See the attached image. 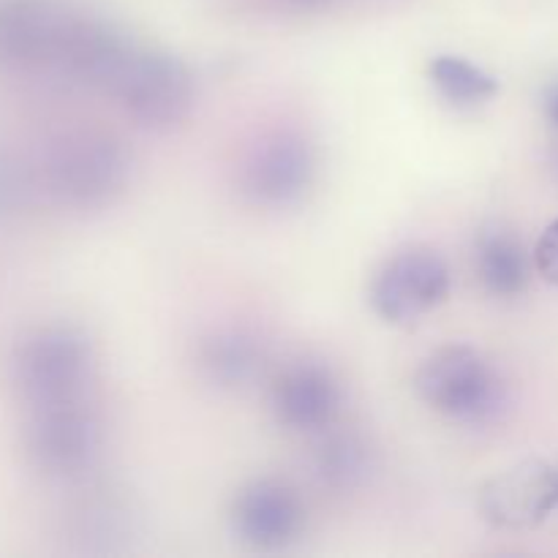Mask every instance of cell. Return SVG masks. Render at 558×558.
Listing matches in <instances>:
<instances>
[{"mask_svg": "<svg viewBox=\"0 0 558 558\" xmlns=\"http://www.w3.org/2000/svg\"><path fill=\"white\" fill-rule=\"evenodd\" d=\"M131 156L123 142L104 131H76L47 153L41 180L47 194L69 210H98L123 194Z\"/></svg>", "mask_w": 558, "mask_h": 558, "instance_id": "6da1fadb", "label": "cell"}, {"mask_svg": "<svg viewBox=\"0 0 558 558\" xmlns=\"http://www.w3.org/2000/svg\"><path fill=\"white\" fill-rule=\"evenodd\" d=\"M414 390L425 407L463 425L490 423L507 401L499 371L480 349L466 343H452L428 354L414 376Z\"/></svg>", "mask_w": 558, "mask_h": 558, "instance_id": "7a4b0ae2", "label": "cell"}, {"mask_svg": "<svg viewBox=\"0 0 558 558\" xmlns=\"http://www.w3.org/2000/svg\"><path fill=\"white\" fill-rule=\"evenodd\" d=\"M93 343L80 327L49 325L14 352V381L31 407L85 396L93 376Z\"/></svg>", "mask_w": 558, "mask_h": 558, "instance_id": "3957f363", "label": "cell"}, {"mask_svg": "<svg viewBox=\"0 0 558 558\" xmlns=\"http://www.w3.org/2000/svg\"><path fill=\"white\" fill-rule=\"evenodd\" d=\"M25 447L33 466L54 480L82 477L96 466L104 447L98 414L82 398L33 407L25 430Z\"/></svg>", "mask_w": 558, "mask_h": 558, "instance_id": "277c9868", "label": "cell"}, {"mask_svg": "<svg viewBox=\"0 0 558 558\" xmlns=\"http://www.w3.org/2000/svg\"><path fill=\"white\" fill-rule=\"evenodd\" d=\"M109 96L145 129H172L189 118L196 85L189 65L163 49L136 47Z\"/></svg>", "mask_w": 558, "mask_h": 558, "instance_id": "5b68a950", "label": "cell"}, {"mask_svg": "<svg viewBox=\"0 0 558 558\" xmlns=\"http://www.w3.org/2000/svg\"><path fill=\"white\" fill-rule=\"evenodd\" d=\"M316 147L300 131L265 134L240 163V191L265 210H289L311 194L316 183Z\"/></svg>", "mask_w": 558, "mask_h": 558, "instance_id": "8992f818", "label": "cell"}, {"mask_svg": "<svg viewBox=\"0 0 558 558\" xmlns=\"http://www.w3.org/2000/svg\"><path fill=\"white\" fill-rule=\"evenodd\" d=\"M450 289L452 276L445 256L428 245H409L376 270L368 298L387 325L409 327L439 308Z\"/></svg>", "mask_w": 558, "mask_h": 558, "instance_id": "52a82bcc", "label": "cell"}, {"mask_svg": "<svg viewBox=\"0 0 558 558\" xmlns=\"http://www.w3.org/2000/svg\"><path fill=\"white\" fill-rule=\"evenodd\" d=\"M229 521L234 537L245 548L256 554H281L303 537L305 507L292 485L262 477L240 488Z\"/></svg>", "mask_w": 558, "mask_h": 558, "instance_id": "ba28073f", "label": "cell"}, {"mask_svg": "<svg viewBox=\"0 0 558 558\" xmlns=\"http://www.w3.org/2000/svg\"><path fill=\"white\" fill-rule=\"evenodd\" d=\"M134 49L136 44L112 22L71 14L49 71L74 85L112 93Z\"/></svg>", "mask_w": 558, "mask_h": 558, "instance_id": "9c48e42d", "label": "cell"}, {"mask_svg": "<svg viewBox=\"0 0 558 558\" xmlns=\"http://www.w3.org/2000/svg\"><path fill=\"white\" fill-rule=\"evenodd\" d=\"M558 505V472L550 463L532 458L505 469L480 490V512L485 521L507 532H523L548 521Z\"/></svg>", "mask_w": 558, "mask_h": 558, "instance_id": "30bf717a", "label": "cell"}, {"mask_svg": "<svg viewBox=\"0 0 558 558\" xmlns=\"http://www.w3.org/2000/svg\"><path fill=\"white\" fill-rule=\"evenodd\" d=\"M341 381L327 365L300 360L287 365L270 387L272 417L292 434H322L341 412Z\"/></svg>", "mask_w": 558, "mask_h": 558, "instance_id": "8fae6325", "label": "cell"}, {"mask_svg": "<svg viewBox=\"0 0 558 558\" xmlns=\"http://www.w3.org/2000/svg\"><path fill=\"white\" fill-rule=\"evenodd\" d=\"M69 16L58 0H0V65L49 69Z\"/></svg>", "mask_w": 558, "mask_h": 558, "instance_id": "7c38bea8", "label": "cell"}, {"mask_svg": "<svg viewBox=\"0 0 558 558\" xmlns=\"http://www.w3.org/2000/svg\"><path fill=\"white\" fill-rule=\"evenodd\" d=\"M267 363L265 341L245 327H221L196 347V368L207 385L238 390L251 385Z\"/></svg>", "mask_w": 558, "mask_h": 558, "instance_id": "4fadbf2b", "label": "cell"}, {"mask_svg": "<svg viewBox=\"0 0 558 558\" xmlns=\"http://www.w3.org/2000/svg\"><path fill=\"white\" fill-rule=\"evenodd\" d=\"M131 534L134 510L123 490H90L69 512V537L85 554H112L129 543Z\"/></svg>", "mask_w": 558, "mask_h": 558, "instance_id": "5bb4252c", "label": "cell"}, {"mask_svg": "<svg viewBox=\"0 0 558 558\" xmlns=\"http://www.w3.org/2000/svg\"><path fill=\"white\" fill-rule=\"evenodd\" d=\"M474 276L480 287L499 300H512L526 292L532 259L515 232L505 227H485L474 240Z\"/></svg>", "mask_w": 558, "mask_h": 558, "instance_id": "9a60e30c", "label": "cell"}, {"mask_svg": "<svg viewBox=\"0 0 558 558\" xmlns=\"http://www.w3.org/2000/svg\"><path fill=\"white\" fill-rule=\"evenodd\" d=\"M371 469H374V450L363 434L352 428L332 430V425L322 430L311 456V472L322 488L349 494L368 480Z\"/></svg>", "mask_w": 558, "mask_h": 558, "instance_id": "2e32d148", "label": "cell"}, {"mask_svg": "<svg viewBox=\"0 0 558 558\" xmlns=\"http://www.w3.org/2000/svg\"><path fill=\"white\" fill-rule=\"evenodd\" d=\"M430 85L456 109H474L488 104L499 93V82L461 54H439L428 65Z\"/></svg>", "mask_w": 558, "mask_h": 558, "instance_id": "e0dca14e", "label": "cell"}, {"mask_svg": "<svg viewBox=\"0 0 558 558\" xmlns=\"http://www.w3.org/2000/svg\"><path fill=\"white\" fill-rule=\"evenodd\" d=\"M31 196V174L14 156L0 153V218H9L25 207Z\"/></svg>", "mask_w": 558, "mask_h": 558, "instance_id": "ac0fdd59", "label": "cell"}, {"mask_svg": "<svg viewBox=\"0 0 558 558\" xmlns=\"http://www.w3.org/2000/svg\"><path fill=\"white\" fill-rule=\"evenodd\" d=\"M534 267L548 283L558 287V221L550 223L534 248Z\"/></svg>", "mask_w": 558, "mask_h": 558, "instance_id": "d6986e66", "label": "cell"}, {"mask_svg": "<svg viewBox=\"0 0 558 558\" xmlns=\"http://www.w3.org/2000/svg\"><path fill=\"white\" fill-rule=\"evenodd\" d=\"M545 114H548L550 125L558 131V82H554L548 93H545Z\"/></svg>", "mask_w": 558, "mask_h": 558, "instance_id": "ffe728a7", "label": "cell"}, {"mask_svg": "<svg viewBox=\"0 0 558 558\" xmlns=\"http://www.w3.org/2000/svg\"><path fill=\"white\" fill-rule=\"evenodd\" d=\"M283 5H289V9H298V11H316L322 9V5H327L330 0H281Z\"/></svg>", "mask_w": 558, "mask_h": 558, "instance_id": "44dd1931", "label": "cell"}, {"mask_svg": "<svg viewBox=\"0 0 558 558\" xmlns=\"http://www.w3.org/2000/svg\"><path fill=\"white\" fill-rule=\"evenodd\" d=\"M556 169H558V147H556Z\"/></svg>", "mask_w": 558, "mask_h": 558, "instance_id": "7402d4cb", "label": "cell"}]
</instances>
